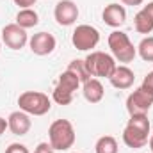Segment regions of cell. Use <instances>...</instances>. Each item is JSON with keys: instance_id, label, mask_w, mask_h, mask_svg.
<instances>
[{"instance_id": "4", "label": "cell", "mask_w": 153, "mask_h": 153, "mask_svg": "<svg viewBox=\"0 0 153 153\" xmlns=\"http://www.w3.org/2000/svg\"><path fill=\"white\" fill-rule=\"evenodd\" d=\"M84 61H85V68H87L89 75L94 76V78H109L117 66L116 59L111 53L100 52V50L91 52Z\"/></svg>"}, {"instance_id": "1", "label": "cell", "mask_w": 153, "mask_h": 153, "mask_svg": "<svg viewBox=\"0 0 153 153\" xmlns=\"http://www.w3.org/2000/svg\"><path fill=\"white\" fill-rule=\"evenodd\" d=\"M152 125L148 116H130L125 130H123V143L128 148H143L148 144L152 135Z\"/></svg>"}, {"instance_id": "18", "label": "cell", "mask_w": 153, "mask_h": 153, "mask_svg": "<svg viewBox=\"0 0 153 153\" xmlns=\"http://www.w3.org/2000/svg\"><path fill=\"white\" fill-rule=\"evenodd\" d=\"M117 152H119L117 141L112 135H103L94 144V153H117Z\"/></svg>"}, {"instance_id": "20", "label": "cell", "mask_w": 153, "mask_h": 153, "mask_svg": "<svg viewBox=\"0 0 153 153\" xmlns=\"http://www.w3.org/2000/svg\"><path fill=\"white\" fill-rule=\"evenodd\" d=\"M137 55L146 62H153V36L141 39V43L137 45Z\"/></svg>"}, {"instance_id": "2", "label": "cell", "mask_w": 153, "mask_h": 153, "mask_svg": "<svg viewBox=\"0 0 153 153\" xmlns=\"http://www.w3.org/2000/svg\"><path fill=\"white\" fill-rule=\"evenodd\" d=\"M76 141L75 128L71 125V121L68 119H55L50 128H48V143L53 150L59 152H66L70 148H73Z\"/></svg>"}, {"instance_id": "16", "label": "cell", "mask_w": 153, "mask_h": 153, "mask_svg": "<svg viewBox=\"0 0 153 153\" xmlns=\"http://www.w3.org/2000/svg\"><path fill=\"white\" fill-rule=\"evenodd\" d=\"M16 25H20L22 29H32V27H36L39 23V14L32 9V7H29V9H20L18 11V14H16V22H14Z\"/></svg>"}, {"instance_id": "11", "label": "cell", "mask_w": 153, "mask_h": 153, "mask_svg": "<svg viewBox=\"0 0 153 153\" xmlns=\"http://www.w3.org/2000/svg\"><path fill=\"white\" fill-rule=\"evenodd\" d=\"M29 46H30V52L34 55L45 57V55H50L55 50L57 41L50 32H38L32 38H29Z\"/></svg>"}, {"instance_id": "15", "label": "cell", "mask_w": 153, "mask_h": 153, "mask_svg": "<svg viewBox=\"0 0 153 153\" xmlns=\"http://www.w3.org/2000/svg\"><path fill=\"white\" fill-rule=\"evenodd\" d=\"M82 94L84 98L89 102V103H98L103 100V94H105V89H103V84L100 82V78H94L91 76L89 80H85L82 84Z\"/></svg>"}, {"instance_id": "12", "label": "cell", "mask_w": 153, "mask_h": 153, "mask_svg": "<svg viewBox=\"0 0 153 153\" xmlns=\"http://www.w3.org/2000/svg\"><path fill=\"white\" fill-rule=\"evenodd\" d=\"M7 126H9V130L14 135L22 137V135L29 134V130L32 126V119H30V116L27 114V112H23V111H14L7 117Z\"/></svg>"}, {"instance_id": "7", "label": "cell", "mask_w": 153, "mask_h": 153, "mask_svg": "<svg viewBox=\"0 0 153 153\" xmlns=\"http://www.w3.org/2000/svg\"><path fill=\"white\" fill-rule=\"evenodd\" d=\"M71 43L80 52L93 50L100 43V30L96 27H93V25H87V23L76 25L73 34H71Z\"/></svg>"}, {"instance_id": "5", "label": "cell", "mask_w": 153, "mask_h": 153, "mask_svg": "<svg viewBox=\"0 0 153 153\" xmlns=\"http://www.w3.org/2000/svg\"><path fill=\"white\" fill-rule=\"evenodd\" d=\"M20 111L27 112L29 116H45L52 109V100L48 94L39 91H25L18 96Z\"/></svg>"}, {"instance_id": "13", "label": "cell", "mask_w": 153, "mask_h": 153, "mask_svg": "<svg viewBox=\"0 0 153 153\" xmlns=\"http://www.w3.org/2000/svg\"><path fill=\"white\" fill-rule=\"evenodd\" d=\"M102 20L105 22V25L117 29L121 25H125L126 22V9L125 5H119V4H109L105 5L103 13H102Z\"/></svg>"}, {"instance_id": "10", "label": "cell", "mask_w": 153, "mask_h": 153, "mask_svg": "<svg viewBox=\"0 0 153 153\" xmlns=\"http://www.w3.org/2000/svg\"><path fill=\"white\" fill-rule=\"evenodd\" d=\"M53 18L61 27H71L78 20V5L73 0H59L53 9Z\"/></svg>"}, {"instance_id": "26", "label": "cell", "mask_w": 153, "mask_h": 153, "mask_svg": "<svg viewBox=\"0 0 153 153\" xmlns=\"http://www.w3.org/2000/svg\"><path fill=\"white\" fill-rule=\"evenodd\" d=\"M125 5H141L144 0H121Z\"/></svg>"}, {"instance_id": "25", "label": "cell", "mask_w": 153, "mask_h": 153, "mask_svg": "<svg viewBox=\"0 0 153 153\" xmlns=\"http://www.w3.org/2000/svg\"><path fill=\"white\" fill-rule=\"evenodd\" d=\"M7 128H9V126H7V119H5V117H0V137L5 134Z\"/></svg>"}, {"instance_id": "24", "label": "cell", "mask_w": 153, "mask_h": 153, "mask_svg": "<svg viewBox=\"0 0 153 153\" xmlns=\"http://www.w3.org/2000/svg\"><path fill=\"white\" fill-rule=\"evenodd\" d=\"M13 2H14L20 9H29V7H32L38 0H13Z\"/></svg>"}, {"instance_id": "21", "label": "cell", "mask_w": 153, "mask_h": 153, "mask_svg": "<svg viewBox=\"0 0 153 153\" xmlns=\"http://www.w3.org/2000/svg\"><path fill=\"white\" fill-rule=\"evenodd\" d=\"M5 153H30L29 148L25 144H20V143H13L5 148Z\"/></svg>"}, {"instance_id": "19", "label": "cell", "mask_w": 153, "mask_h": 153, "mask_svg": "<svg viewBox=\"0 0 153 153\" xmlns=\"http://www.w3.org/2000/svg\"><path fill=\"white\" fill-rule=\"evenodd\" d=\"M68 71L73 73L82 84H84L85 80L91 78L89 71H87V68H85V61H84V59H75V61H71V62L68 64Z\"/></svg>"}, {"instance_id": "8", "label": "cell", "mask_w": 153, "mask_h": 153, "mask_svg": "<svg viewBox=\"0 0 153 153\" xmlns=\"http://www.w3.org/2000/svg\"><path fill=\"white\" fill-rule=\"evenodd\" d=\"M153 107V94L143 87L134 89L126 98V111L130 116H148Z\"/></svg>"}, {"instance_id": "17", "label": "cell", "mask_w": 153, "mask_h": 153, "mask_svg": "<svg viewBox=\"0 0 153 153\" xmlns=\"http://www.w3.org/2000/svg\"><path fill=\"white\" fill-rule=\"evenodd\" d=\"M134 29L139 34H152L153 32V18L144 11L141 9L135 16H134Z\"/></svg>"}, {"instance_id": "27", "label": "cell", "mask_w": 153, "mask_h": 153, "mask_svg": "<svg viewBox=\"0 0 153 153\" xmlns=\"http://www.w3.org/2000/svg\"><path fill=\"white\" fill-rule=\"evenodd\" d=\"M143 9H144V11H146V13H148V14L153 18V2H148V4H146Z\"/></svg>"}, {"instance_id": "28", "label": "cell", "mask_w": 153, "mask_h": 153, "mask_svg": "<svg viewBox=\"0 0 153 153\" xmlns=\"http://www.w3.org/2000/svg\"><path fill=\"white\" fill-rule=\"evenodd\" d=\"M148 144H150V150H152V153H153V134L150 135V139H148Z\"/></svg>"}, {"instance_id": "14", "label": "cell", "mask_w": 153, "mask_h": 153, "mask_svg": "<svg viewBox=\"0 0 153 153\" xmlns=\"http://www.w3.org/2000/svg\"><path fill=\"white\" fill-rule=\"evenodd\" d=\"M109 82L116 89H130L135 82V75L126 64H119V66H116L114 73L109 76Z\"/></svg>"}, {"instance_id": "23", "label": "cell", "mask_w": 153, "mask_h": 153, "mask_svg": "<svg viewBox=\"0 0 153 153\" xmlns=\"http://www.w3.org/2000/svg\"><path fill=\"white\" fill-rule=\"evenodd\" d=\"M32 153H53V148L50 146V143H39Z\"/></svg>"}, {"instance_id": "9", "label": "cell", "mask_w": 153, "mask_h": 153, "mask_svg": "<svg viewBox=\"0 0 153 153\" xmlns=\"http://www.w3.org/2000/svg\"><path fill=\"white\" fill-rule=\"evenodd\" d=\"M2 41L11 50H22L29 43V34L25 29H22L16 23H7L2 29Z\"/></svg>"}, {"instance_id": "22", "label": "cell", "mask_w": 153, "mask_h": 153, "mask_svg": "<svg viewBox=\"0 0 153 153\" xmlns=\"http://www.w3.org/2000/svg\"><path fill=\"white\" fill-rule=\"evenodd\" d=\"M141 87H143L144 91H148V93H152V94H153V71H150L148 75L144 76V80H143Z\"/></svg>"}, {"instance_id": "6", "label": "cell", "mask_w": 153, "mask_h": 153, "mask_svg": "<svg viewBox=\"0 0 153 153\" xmlns=\"http://www.w3.org/2000/svg\"><path fill=\"white\" fill-rule=\"evenodd\" d=\"M82 82L76 78L73 73H70L68 70L64 73L59 75V80L53 87V93H52V100L57 103V105H70L73 102V94L78 89Z\"/></svg>"}, {"instance_id": "29", "label": "cell", "mask_w": 153, "mask_h": 153, "mask_svg": "<svg viewBox=\"0 0 153 153\" xmlns=\"http://www.w3.org/2000/svg\"><path fill=\"white\" fill-rule=\"evenodd\" d=\"M0 52H2V43H0Z\"/></svg>"}, {"instance_id": "3", "label": "cell", "mask_w": 153, "mask_h": 153, "mask_svg": "<svg viewBox=\"0 0 153 153\" xmlns=\"http://www.w3.org/2000/svg\"><path fill=\"white\" fill-rule=\"evenodd\" d=\"M107 43L111 48V55L121 64H130L137 57V46H134L128 34H125L121 30H112L109 34Z\"/></svg>"}]
</instances>
